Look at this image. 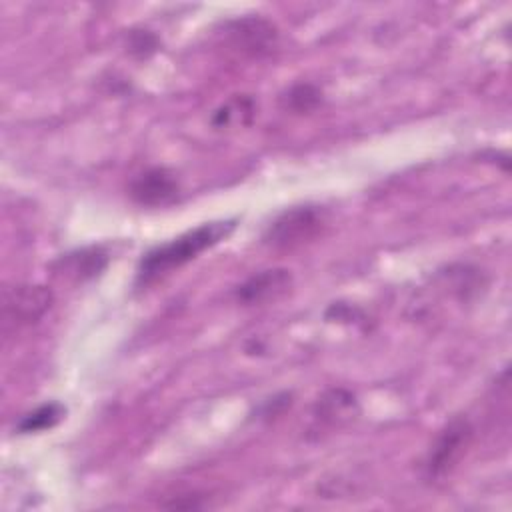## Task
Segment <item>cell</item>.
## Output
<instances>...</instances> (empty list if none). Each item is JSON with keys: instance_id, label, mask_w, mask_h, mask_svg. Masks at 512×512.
I'll list each match as a JSON object with an SVG mask.
<instances>
[{"instance_id": "1", "label": "cell", "mask_w": 512, "mask_h": 512, "mask_svg": "<svg viewBox=\"0 0 512 512\" xmlns=\"http://www.w3.org/2000/svg\"><path fill=\"white\" fill-rule=\"evenodd\" d=\"M236 228V220H214L200 224L194 230L180 234L178 238L160 244L148 250L136 268V284L148 286L150 282L158 280L160 276L168 274L174 268L184 266L186 262L194 260L204 250L216 246L218 242L226 240Z\"/></svg>"}, {"instance_id": "2", "label": "cell", "mask_w": 512, "mask_h": 512, "mask_svg": "<svg viewBox=\"0 0 512 512\" xmlns=\"http://www.w3.org/2000/svg\"><path fill=\"white\" fill-rule=\"evenodd\" d=\"M326 226V212L314 204L292 206L280 212L264 230L262 240L272 248H294L300 246Z\"/></svg>"}, {"instance_id": "3", "label": "cell", "mask_w": 512, "mask_h": 512, "mask_svg": "<svg viewBox=\"0 0 512 512\" xmlns=\"http://www.w3.org/2000/svg\"><path fill=\"white\" fill-rule=\"evenodd\" d=\"M54 294L42 284H18L4 288L2 292V326L4 332L10 328H22L38 322L52 306Z\"/></svg>"}, {"instance_id": "4", "label": "cell", "mask_w": 512, "mask_h": 512, "mask_svg": "<svg viewBox=\"0 0 512 512\" xmlns=\"http://www.w3.org/2000/svg\"><path fill=\"white\" fill-rule=\"evenodd\" d=\"M472 424L464 418H452L436 436L426 462H424V470L428 478H442L444 474H448L458 460L462 458V454L466 452L470 440H472Z\"/></svg>"}, {"instance_id": "5", "label": "cell", "mask_w": 512, "mask_h": 512, "mask_svg": "<svg viewBox=\"0 0 512 512\" xmlns=\"http://www.w3.org/2000/svg\"><path fill=\"white\" fill-rule=\"evenodd\" d=\"M226 42L252 58L270 54L278 46L276 26L262 16H240L224 24Z\"/></svg>"}, {"instance_id": "6", "label": "cell", "mask_w": 512, "mask_h": 512, "mask_svg": "<svg viewBox=\"0 0 512 512\" xmlns=\"http://www.w3.org/2000/svg\"><path fill=\"white\" fill-rule=\"evenodd\" d=\"M128 194L140 206L158 208V206L172 204L178 198L180 184H178L174 172H170L164 166H154V168L140 172L130 182Z\"/></svg>"}, {"instance_id": "7", "label": "cell", "mask_w": 512, "mask_h": 512, "mask_svg": "<svg viewBox=\"0 0 512 512\" xmlns=\"http://www.w3.org/2000/svg\"><path fill=\"white\" fill-rule=\"evenodd\" d=\"M290 288H292V274L288 268H266L246 278L234 290V296L240 304L256 306V304H268L282 298Z\"/></svg>"}, {"instance_id": "8", "label": "cell", "mask_w": 512, "mask_h": 512, "mask_svg": "<svg viewBox=\"0 0 512 512\" xmlns=\"http://www.w3.org/2000/svg\"><path fill=\"white\" fill-rule=\"evenodd\" d=\"M358 412L356 396L344 388H332L324 392L316 406H314V422H318V428H332L348 422Z\"/></svg>"}, {"instance_id": "9", "label": "cell", "mask_w": 512, "mask_h": 512, "mask_svg": "<svg viewBox=\"0 0 512 512\" xmlns=\"http://www.w3.org/2000/svg\"><path fill=\"white\" fill-rule=\"evenodd\" d=\"M256 110V100L250 94H234L212 112L210 124L216 130L246 128L256 118Z\"/></svg>"}, {"instance_id": "10", "label": "cell", "mask_w": 512, "mask_h": 512, "mask_svg": "<svg viewBox=\"0 0 512 512\" xmlns=\"http://www.w3.org/2000/svg\"><path fill=\"white\" fill-rule=\"evenodd\" d=\"M106 264H108V254L102 248L94 246V248H82L62 256L56 262V268L78 280H88L100 274L106 268Z\"/></svg>"}, {"instance_id": "11", "label": "cell", "mask_w": 512, "mask_h": 512, "mask_svg": "<svg viewBox=\"0 0 512 512\" xmlns=\"http://www.w3.org/2000/svg\"><path fill=\"white\" fill-rule=\"evenodd\" d=\"M322 90L310 82H298L292 84L286 92L280 96V106L286 112L292 114H308L316 110L322 104Z\"/></svg>"}, {"instance_id": "12", "label": "cell", "mask_w": 512, "mask_h": 512, "mask_svg": "<svg viewBox=\"0 0 512 512\" xmlns=\"http://www.w3.org/2000/svg\"><path fill=\"white\" fill-rule=\"evenodd\" d=\"M66 414L64 406L58 402H48L38 406L36 410L28 412L26 416H22V420L18 422V432L22 434H32V432H42L48 430L52 426H56L62 416Z\"/></svg>"}, {"instance_id": "13", "label": "cell", "mask_w": 512, "mask_h": 512, "mask_svg": "<svg viewBox=\"0 0 512 512\" xmlns=\"http://www.w3.org/2000/svg\"><path fill=\"white\" fill-rule=\"evenodd\" d=\"M160 48V40L154 32L138 28L126 34V52L138 60L150 58Z\"/></svg>"}, {"instance_id": "14", "label": "cell", "mask_w": 512, "mask_h": 512, "mask_svg": "<svg viewBox=\"0 0 512 512\" xmlns=\"http://www.w3.org/2000/svg\"><path fill=\"white\" fill-rule=\"evenodd\" d=\"M164 506H166V508H184V510H190V508H202L204 502H200V496H196V494H186V496L174 498L172 502H166Z\"/></svg>"}]
</instances>
